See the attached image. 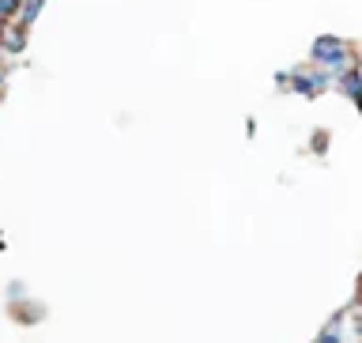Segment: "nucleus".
<instances>
[{"instance_id": "1", "label": "nucleus", "mask_w": 362, "mask_h": 343, "mask_svg": "<svg viewBox=\"0 0 362 343\" xmlns=\"http://www.w3.org/2000/svg\"><path fill=\"white\" fill-rule=\"evenodd\" d=\"M313 57L321 64H328L332 72H339V76L351 68V53H347V45L339 42V38H317L313 42Z\"/></svg>"}, {"instance_id": "3", "label": "nucleus", "mask_w": 362, "mask_h": 343, "mask_svg": "<svg viewBox=\"0 0 362 343\" xmlns=\"http://www.w3.org/2000/svg\"><path fill=\"white\" fill-rule=\"evenodd\" d=\"M23 30H27V23H19V27H11V30L4 34V50H8V53H19V50H23Z\"/></svg>"}, {"instance_id": "6", "label": "nucleus", "mask_w": 362, "mask_h": 343, "mask_svg": "<svg viewBox=\"0 0 362 343\" xmlns=\"http://www.w3.org/2000/svg\"><path fill=\"white\" fill-rule=\"evenodd\" d=\"M0 87H4V68H0Z\"/></svg>"}, {"instance_id": "2", "label": "nucleus", "mask_w": 362, "mask_h": 343, "mask_svg": "<svg viewBox=\"0 0 362 343\" xmlns=\"http://www.w3.org/2000/svg\"><path fill=\"white\" fill-rule=\"evenodd\" d=\"M294 87H298L305 98H313L317 91L325 87V72H310V76H302V72H298V79H294Z\"/></svg>"}, {"instance_id": "4", "label": "nucleus", "mask_w": 362, "mask_h": 343, "mask_svg": "<svg viewBox=\"0 0 362 343\" xmlns=\"http://www.w3.org/2000/svg\"><path fill=\"white\" fill-rule=\"evenodd\" d=\"M42 4H45V0H27V4H23V19H19V23H27V27H30V23L38 19Z\"/></svg>"}, {"instance_id": "5", "label": "nucleus", "mask_w": 362, "mask_h": 343, "mask_svg": "<svg viewBox=\"0 0 362 343\" xmlns=\"http://www.w3.org/2000/svg\"><path fill=\"white\" fill-rule=\"evenodd\" d=\"M16 8H19V0H0V27L11 19V11H16Z\"/></svg>"}]
</instances>
